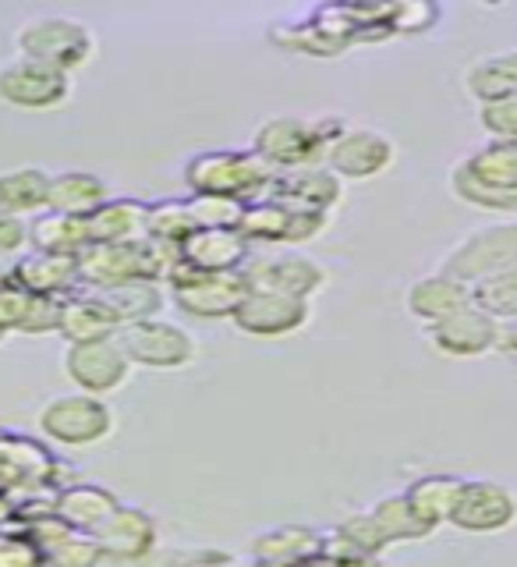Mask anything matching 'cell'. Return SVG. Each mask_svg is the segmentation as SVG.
<instances>
[{
  "label": "cell",
  "instance_id": "6da1fadb",
  "mask_svg": "<svg viewBox=\"0 0 517 567\" xmlns=\"http://www.w3.org/2000/svg\"><path fill=\"white\" fill-rule=\"evenodd\" d=\"M177 259H182V248L153 238L89 245L79 252V284L85 291H111L142 277L164 284Z\"/></svg>",
  "mask_w": 517,
  "mask_h": 567
},
{
  "label": "cell",
  "instance_id": "7a4b0ae2",
  "mask_svg": "<svg viewBox=\"0 0 517 567\" xmlns=\"http://www.w3.org/2000/svg\"><path fill=\"white\" fill-rule=\"evenodd\" d=\"M461 203L496 213L517 209V138H496L451 171Z\"/></svg>",
  "mask_w": 517,
  "mask_h": 567
},
{
  "label": "cell",
  "instance_id": "3957f363",
  "mask_svg": "<svg viewBox=\"0 0 517 567\" xmlns=\"http://www.w3.org/2000/svg\"><path fill=\"white\" fill-rule=\"evenodd\" d=\"M277 167H270L259 153L209 150L188 159L185 185L192 195H227V199L252 203L270 195L277 182Z\"/></svg>",
  "mask_w": 517,
  "mask_h": 567
},
{
  "label": "cell",
  "instance_id": "277c9868",
  "mask_svg": "<svg viewBox=\"0 0 517 567\" xmlns=\"http://www.w3.org/2000/svg\"><path fill=\"white\" fill-rule=\"evenodd\" d=\"M348 124L341 117H273L256 128L252 153H259L266 164L277 171L306 167L327 156L330 142L341 135Z\"/></svg>",
  "mask_w": 517,
  "mask_h": 567
},
{
  "label": "cell",
  "instance_id": "5b68a950",
  "mask_svg": "<svg viewBox=\"0 0 517 567\" xmlns=\"http://www.w3.org/2000/svg\"><path fill=\"white\" fill-rule=\"evenodd\" d=\"M167 284L174 288V306L195 319H230L241 306V298L248 295L241 270L206 274V270H192L182 259L167 274Z\"/></svg>",
  "mask_w": 517,
  "mask_h": 567
},
{
  "label": "cell",
  "instance_id": "8992f818",
  "mask_svg": "<svg viewBox=\"0 0 517 567\" xmlns=\"http://www.w3.org/2000/svg\"><path fill=\"white\" fill-rule=\"evenodd\" d=\"M14 43L22 58L50 64L64 75L85 68L93 58V35L75 18H35V22L18 29Z\"/></svg>",
  "mask_w": 517,
  "mask_h": 567
},
{
  "label": "cell",
  "instance_id": "52a82bcc",
  "mask_svg": "<svg viewBox=\"0 0 517 567\" xmlns=\"http://www.w3.org/2000/svg\"><path fill=\"white\" fill-rule=\"evenodd\" d=\"M40 430L64 447H93L114 433V412L106 401H100V394L79 390V394H64L43 404Z\"/></svg>",
  "mask_w": 517,
  "mask_h": 567
},
{
  "label": "cell",
  "instance_id": "ba28073f",
  "mask_svg": "<svg viewBox=\"0 0 517 567\" xmlns=\"http://www.w3.org/2000/svg\"><path fill=\"white\" fill-rule=\"evenodd\" d=\"M64 465L53 457L43 443H35L29 436L0 433V493L11 501H22L29 493L43 489H61Z\"/></svg>",
  "mask_w": 517,
  "mask_h": 567
},
{
  "label": "cell",
  "instance_id": "9c48e42d",
  "mask_svg": "<svg viewBox=\"0 0 517 567\" xmlns=\"http://www.w3.org/2000/svg\"><path fill=\"white\" fill-rule=\"evenodd\" d=\"M114 337L124 348V354H128V362L142 369H182L195 359L192 333L159 316L124 323Z\"/></svg>",
  "mask_w": 517,
  "mask_h": 567
},
{
  "label": "cell",
  "instance_id": "30bf717a",
  "mask_svg": "<svg viewBox=\"0 0 517 567\" xmlns=\"http://www.w3.org/2000/svg\"><path fill=\"white\" fill-rule=\"evenodd\" d=\"M64 372L85 394H111V390L124 386L132 372V362L117 337H100V341H79L68 344L64 351Z\"/></svg>",
  "mask_w": 517,
  "mask_h": 567
},
{
  "label": "cell",
  "instance_id": "8fae6325",
  "mask_svg": "<svg viewBox=\"0 0 517 567\" xmlns=\"http://www.w3.org/2000/svg\"><path fill=\"white\" fill-rule=\"evenodd\" d=\"M71 93V79L64 71L18 58L0 68V100L18 111H53Z\"/></svg>",
  "mask_w": 517,
  "mask_h": 567
},
{
  "label": "cell",
  "instance_id": "7c38bea8",
  "mask_svg": "<svg viewBox=\"0 0 517 567\" xmlns=\"http://www.w3.org/2000/svg\"><path fill=\"white\" fill-rule=\"evenodd\" d=\"M514 262H517V224H500L461 241L447 256V262H443V274L475 284L478 277L496 274Z\"/></svg>",
  "mask_w": 517,
  "mask_h": 567
},
{
  "label": "cell",
  "instance_id": "4fadbf2b",
  "mask_svg": "<svg viewBox=\"0 0 517 567\" xmlns=\"http://www.w3.org/2000/svg\"><path fill=\"white\" fill-rule=\"evenodd\" d=\"M241 277L248 291H280L298 298H312L327 284V270L309 256H248Z\"/></svg>",
  "mask_w": 517,
  "mask_h": 567
},
{
  "label": "cell",
  "instance_id": "5bb4252c",
  "mask_svg": "<svg viewBox=\"0 0 517 567\" xmlns=\"http://www.w3.org/2000/svg\"><path fill=\"white\" fill-rule=\"evenodd\" d=\"M309 298L280 291H248L235 309V327L252 337H288L309 323Z\"/></svg>",
  "mask_w": 517,
  "mask_h": 567
},
{
  "label": "cell",
  "instance_id": "9a60e30c",
  "mask_svg": "<svg viewBox=\"0 0 517 567\" xmlns=\"http://www.w3.org/2000/svg\"><path fill=\"white\" fill-rule=\"evenodd\" d=\"M461 532H504L517 522V496L489 478L465 483L447 518Z\"/></svg>",
  "mask_w": 517,
  "mask_h": 567
},
{
  "label": "cell",
  "instance_id": "2e32d148",
  "mask_svg": "<svg viewBox=\"0 0 517 567\" xmlns=\"http://www.w3.org/2000/svg\"><path fill=\"white\" fill-rule=\"evenodd\" d=\"M390 164H394V142L372 128H344L327 150V167L344 182H365L390 171Z\"/></svg>",
  "mask_w": 517,
  "mask_h": 567
},
{
  "label": "cell",
  "instance_id": "e0dca14e",
  "mask_svg": "<svg viewBox=\"0 0 517 567\" xmlns=\"http://www.w3.org/2000/svg\"><path fill=\"white\" fill-rule=\"evenodd\" d=\"M433 344L443 354H454V359H475V354H486L496 348V337H500V319H493L468 301L465 309H457L454 316L440 319L430 327Z\"/></svg>",
  "mask_w": 517,
  "mask_h": 567
},
{
  "label": "cell",
  "instance_id": "ac0fdd59",
  "mask_svg": "<svg viewBox=\"0 0 517 567\" xmlns=\"http://www.w3.org/2000/svg\"><path fill=\"white\" fill-rule=\"evenodd\" d=\"M248 256H252V241L238 227H195L182 241V262L206 274L241 270Z\"/></svg>",
  "mask_w": 517,
  "mask_h": 567
},
{
  "label": "cell",
  "instance_id": "d6986e66",
  "mask_svg": "<svg viewBox=\"0 0 517 567\" xmlns=\"http://www.w3.org/2000/svg\"><path fill=\"white\" fill-rule=\"evenodd\" d=\"M93 539L100 543L103 557L114 560H146L156 546V522L142 507L117 504L106 518L96 525Z\"/></svg>",
  "mask_w": 517,
  "mask_h": 567
},
{
  "label": "cell",
  "instance_id": "ffe728a7",
  "mask_svg": "<svg viewBox=\"0 0 517 567\" xmlns=\"http://www.w3.org/2000/svg\"><path fill=\"white\" fill-rule=\"evenodd\" d=\"M273 199H280L283 206L291 209H323L330 213L344 195V177L333 174L330 167H291V171H280L277 182L270 188Z\"/></svg>",
  "mask_w": 517,
  "mask_h": 567
},
{
  "label": "cell",
  "instance_id": "44dd1931",
  "mask_svg": "<svg viewBox=\"0 0 517 567\" xmlns=\"http://www.w3.org/2000/svg\"><path fill=\"white\" fill-rule=\"evenodd\" d=\"M121 330V319L111 309L100 291H75L61 298V319H58V333L68 344L79 341H100V337H114Z\"/></svg>",
  "mask_w": 517,
  "mask_h": 567
},
{
  "label": "cell",
  "instance_id": "7402d4cb",
  "mask_svg": "<svg viewBox=\"0 0 517 567\" xmlns=\"http://www.w3.org/2000/svg\"><path fill=\"white\" fill-rule=\"evenodd\" d=\"M11 277L32 295L68 298L75 295L79 284V256H53V252H32L14 262Z\"/></svg>",
  "mask_w": 517,
  "mask_h": 567
},
{
  "label": "cell",
  "instance_id": "603a6c76",
  "mask_svg": "<svg viewBox=\"0 0 517 567\" xmlns=\"http://www.w3.org/2000/svg\"><path fill=\"white\" fill-rule=\"evenodd\" d=\"M468 301H472V284L451 274H436L412 284V291H407V312L433 327L440 319L454 316L457 309H465Z\"/></svg>",
  "mask_w": 517,
  "mask_h": 567
},
{
  "label": "cell",
  "instance_id": "cb8c5ba5",
  "mask_svg": "<svg viewBox=\"0 0 517 567\" xmlns=\"http://www.w3.org/2000/svg\"><path fill=\"white\" fill-rule=\"evenodd\" d=\"M149 203L138 199H106L85 217L89 241L93 245H114V241H138L146 238Z\"/></svg>",
  "mask_w": 517,
  "mask_h": 567
},
{
  "label": "cell",
  "instance_id": "d4e9b609",
  "mask_svg": "<svg viewBox=\"0 0 517 567\" xmlns=\"http://www.w3.org/2000/svg\"><path fill=\"white\" fill-rule=\"evenodd\" d=\"M117 504H121L117 496L111 489L96 486V483H68V486H61L58 493H53V514H61L71 528L89 532V536H93L96 525Z\"/></svg>",
  "mask_w": 517,
  "mask_h": 567
},
{
  "label": "cell",
  "instance_id": "484cf974",
  "mask_svg": "<svg viewBox=\"0 0 517 567\" xmlns=\"http://www.w3.org/2000/svg\"><path fill=\"white\" fill-rule=\"evenodd\" d=\"M323 536L306 525H280L270 532H259L252 539V560L259 564H298V560H319Z\"/></svg>",
  "mask_w": 517,
  "mask_h": 567
},
{
  "label": "cell",
  "instance_id": "4316f807",
  "mask_svg": "<svg viewBox=\"0 0 517 567\" xmlns=\"http://www.w3.org/2000/svg\"><path fill=\"white\" fill-rule=\"evenodd\" d=\"M106 199H111V188H106L103 177L89 171H64L58 177H50L46 209L71 213V217H89Z\"/></svg>",
  "mask_w": 517,
  "mask_h": 567
},
{
  "label": "cell",
  "instance_id": "83f0119b",
  "mask_svg": "<svg viewBox=\"0 0 517 567\" xmlns=\"http://www.w3.org/2000/svg\"><path fill=\"white\" fill-rule=\"evenodd\" d=\"M29 245L35 252H53V256H79L89 248V224L85 217H71V213L50 209L43 217L29 224Z\"/></svg>",
  "mask_w": 517,
  "mask_h": 567
},
{
  "label": "cell",
  "instance_id": "f1b7e54d",
  "mask_svg": "<svg viewBox=\"0 0 517 567\" xmlns=\"http://www.w3.org/2000/svg\"><path fill=\"white\" fill-rule=\"evenodd\" d=\"M50 174L40 167H14L0 174V209L14 213V217H29V213L46 209Z\"/></svg>",
  "mask_w": 517,
  "mask_h": 567
},
{
  "label": "cell",
  "instance_id": "f546056e",
  "mask_svg": "<svg viewBox=\"0 0 517 567\" xmlns=\"http://www.w3.org/2000/svg\"><path fill=\"white\" fill-rule=\"evenodd\" d=\"M461 486H465V478H457V475H422L418 483L407 486V501L415 504V511L425 522H430L433 528H440L451 518Z\"/></svg>",
  "mask_w": 517,
  "mask_h": 567
},
{
  "label": "cell",
  "instance_id": "4dcf8cb0",
  "mask_svg": "<svg viewBox=\"0 0 517 567\" xmlns=\"http://www.w3.org/2000/svg\"><path fill=\"white\" fill-rule=\"evenodd\" d=\"M372 518L380 522V528H383V536L390 539V546L425 539V536H433V532H436L415 511V504L407 501V493H397V496H386V501H380L376 507H372Z\"/></svg>",
  "mask_w": 517,
  "mask_h": 567
},
{
  "label": "cell",
  "instance_id": "1f68e13d",
  "mask_svg": "<svg viewBox=\"0 0 517 567\" xmlns=\"http://www.w3.org/2000/svg\"><path fill=\"white\" fill-rule=\"evenodd\" d=\"M291 206H283L273 195H262V199L245 203L238 230L248 241H288V227H291Z\"/></svg>",
  "mask_w": 517,
  "mask_h": 567
},
{
  "label": "cell",
  "instance_id": "d6a6232c",
  "mask_svg": "<svg viewBox=\"0 0 517 567\" xmlns=\"http://www.w3.org/2000/svg\"><path fill=\"white\" fill-rule=\"evenodd\" d=\"M472 301L483 312H489L493 319H517V262L504 266V270L486 274L472 284Z\"/></svg>",
  "mask_w": 517,
  "mask_h": 567
},
{
  "label": "cell",
  "instance_id": "836d02e7",
  "mask_svg": "<svg viewBox=\"0 0 517 567\" xmlns=\"http://www.w3.org/2000/svg\"><path fill=\"white\" fill-rule=\"evenodd\" d=\"M106 301H111V309L117 312L121 327L124 323H135V319H149L164 309V291H159V280H128L121 284V288H111V291H100Z\"/></svg>",
  "mask_w": 517,
  "mask_h": 567
},
{
  "label": "cell",
  "instance_id": "e575fe53",
  "mask_svg": "<svg viewBox=\"0 0 517 567\" xmlns=\"http://www.w3.org/2000/svg\"><path fill=\"white\" fill-rule=\"evenodd\" d=\"M468 89L478 103L493 100V96L517 93V50L500 53V58H489V61H478L468 71Z\"/></svg>",
  "mask_w": 517,
  "mask_h": 567
},
{
  "label": "cell",
  "instance_id": "d590c367",
  "mask_svg": "<svg viewBox=\"0 0 517 567\" xmlns=\"http://www.w3.org/2000/svg\"><path fill=\"white\" fill-rule=\"evenodd\" d=\"M195 230V217L188 203L182 199H167V203H156L149 206V220H146V238L153 241H164V245H177Z\"/></svg>",
  "mask_w": 517,
  "mask_h": 567
},
{
  "label": "cell",
  "instance_id": "8d00e7d4",
  "mask_svg": "<svg viewBox=\"0 0 517 567\" xmlns=\"http://www.w3.org/2000/svg\"><path fill=\"white\" fill-rule=\"evenodd\" d=\"M188 209L195 217V227H238L245 203L227 199V195H192Z\"/></svg>",
  "mask_w": 517,
  "mask_h": 567
},
{
  "label": "cell",
  "instance_id": "74e56055",
  "mask_svg": "<svg viewBox=\"0 0 517 567\" xmlns=\"http://www.w3.org/2000/svg\"><path fill=\"white\" fill-rule=\"evenodd\" d=\"M96 560H103V549L89 532H71L64 543H58L43 557V564H58V567H89Z\"/></svg>",
  "mask_w": 517,
  "mask_h": 567
},
{
  "label": "cell",
  "instance_id": "f35d334b",
  "mask_svg": "<svg viewBox=\"0 0 517 567\" xmlns=\"http://www.w3.org/2000/svg\"><path fill=\"white\" fill-rule=\"evenodd\" d=\"M478 121L493 138H517V93L483 100L478 106Z\"/></svg>",
  "mask_w": 517,
  "mask_h": 567
},
{
  "label": "cell",
  "instance_id": "ab89813d",
  "mask_svg": "<svg viewBox=\"0 0 517 567\" xmlns=\"http://www.w3.org/2000/svg\"><path fill=\"white\" fill-rule=\"evenodd\" d=\"M58 319H61V298H50V295H32L29 301V312L22 319L18 333H58Z\"/></svg>",
  "mask_w": 517,
  "mask_h": 567
},
{
  "label": "cell",
  "instance_id": "60d3db41",
  "mask_svg": "<svg viewBox=\"0 0 517 567\" xmlns=\"http://www.w3.org/2000/svg\"><path fill=\"white\" fill-rule=\"evenodd\" d=\"M29 301H32V291H25L11 274L0 277V323H4L8 330L22 327V319L29 312Z\"/></svg>",
  "mask_w": 517,
  "mask_h": 567
},
{
  "label": "cell",
  "instance_id": "b9f144b4",
  "mask_svg": "<svg viewBox=\"0 0 517 567\" xmlns=\"http://www.w3.org/2000/svg\"><path fill=\"white\" fill-rule=\"evenodd\" d=\"M337 528H341L344 536H351V539L359 543V546L365 549V554H372V557H380L383 549L390 546V539L383 536L380 522L372 518V511H369V514H351V518H348V522H341Z\"/></svg>",
  "mask_w": 517,
  "mask_h": 567
},
{
  "label": "cell",
  "instance_id": "7bdbcfd3",
  "mask_svg": "<svg viewBox=\"0 0 517 567\" xmlns=\"http://www.w3.org/2000/svg\"><path fill=\"white\" fill-rule=\"evenodd\" d=\"M319 560H333V564H372L376 557L365 554V549L344 536L341 528H333L330 536H323V549H319Z\"/></svg>",
  "mask_w": 517,
  "mask_h": 567
},
{
  "label": "cell",
  "instance_id": "ee69618b",
  "mask_svg": "<svg viewBox=\"0 0 517 567\" xmlns=\"http://www.w3.org/2000/svg\"><path fill=\"white\" fill-rule=\"evenodd\" d=\"M32 564H43V554L35 549V543L18 536V532H4L0 536V567H32Z\"/></svg>",
  "mask_w": 517,
  "mask_h": 567
},
{
  "label": "cell",
  "instance_id": "f6af8a7d",
  "mask_svg": "<svg viewBox=\"0 0 517 567\" xmlns=\"http://www.w3.org/2000/svg\"><path fill=\"white\" fill-rule=\"evenodd\" d=\"M25 241H29V224L22 217H14V213L0 209V256L22 252Z\"/></svg>",
  "mask_w": 517,
  "mask_h": 567
},
{
  "label": "cell",
  "instance_id": "bcb514c9",
  "mask_svg": "<svg viewBox=\"0 0 517 567\" xmlns=\"http://www.w3.org/2000/svg\"><path fill=\"white\" fill-rule=\"evenodd\" d=\"M496 348H507L510 354H517V319H507L500 327V337H496Z\"/></svg>",
  "mask_w": 517,
  "mask_h": 567
},
{
  "label": "cell",
  "instance_id": "7dc6e473",
  "mask_svg": "<svg viewBox=\"0 0 517 567\" xmlns=\"http://www.w3.org/2000/svg\"><path fill=\"white\" fill-rule=\"evenodd\" d=\"M11 514H14V501H11V496L0 493V536H4V528H8V522H11Z\"/></svg>",
  "mask_w": 517,
  "mask_h": 567
},
{
  "label": "cell",
  "instance_id": "c3c4849f",
  "mask_svg": "<svg viewBox=\"0 0 517 567\" xmlns=\"http://www.w3.org/2000/svg\"><path fill=\"white\" fill-rule=\"evenodd\" d=\"M8 333H11V330H8L4 323H0V341H4V337H8Z\"/></svg>",
  "mask_w": 517,
  "mask_h": 567
},
{
  "label": "cell",
  "instance_id": "681fc988",
  "mask_svg": "<svg viewBox=\"0 0 517 567\" xmlns=\"http://www.w3.org/2000/svg\"><path fill=\"white\" fill-rule=\"evenodd\" d=\"M483 4H504V0H483Z\"/></svg>",
  "mask_w": 517,
  "mask_h": 567
}]
</instances>
